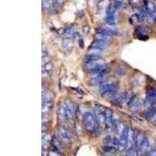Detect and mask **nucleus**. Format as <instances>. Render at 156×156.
<instances>
[{
  "mask_svg": "<svg viewBox=\"0 0 156 156\" xmlns=\"http://www.w3.org/2000/svg\"><path fill=\"white\" fill-rule=\"evenodd\" d=\"M99 91L103 98H113L117 93V85L115 82L105 80L100 85Z\"/></svg>",
  "mask_w": 156,
  "mask_h": 156,
  "instance_id": "1",
  "label": "nucleus"
},
{
  "mask_svg": "<svg viewBox=\"0 0 156 156\" xmlns=\"http://www.w3.org/2000/svg\"><path fill=\"white\" fill-rule=\"evenodd\" d=\"M83 121H84L85 128L88 131L94 132L99 128L97 124V122H96L95 114L90 113V112H86L83 114Z\"/></svg>",
  "mask_w": 156,
  "mask_h": 156,
  "instance_id": "2",
  "label": "nucleus"
},
{
  "mask_svg": "<svg viewBox=\"0 0 156 156\" xmlns=\"http://www.w3.org/2000/svg\"><path fill=\"white\" fill-rule=\"evenodd\" d=\"M130 133H131V129L129 126H126L125 127L123 128V131L121 133L120 138V145H119V149L120 150H123V149L126 148L127 147L128 141H129V137H130Z\"/></svg>",
  "mask_w": 156,
  "mask_h": 156,
  "instance_id": "3",
  "label": "nucleus"
},
{
  "mask_svg": "<svg viewBox=\"0 0 156 156\" xmlns=\"http://www.w3.org/2000/svg\"><path fill=\"white\" fill-rule=\"evenodd\" d=\"M144 106V102L143 100L140 98L134 96L131 98V102L129 103V107L131 111H134V112H137L143 108Z\"/></svg>",
  "mask_w": 156,
  "mask_h": 156,
  "instance_id": "4",
  "label": "nucleus"
},
{
  "mask_svg": "<svg viewBox=\"0 0 156 156\" xmlns=\"http://www.w3.org/2000/svg\"><path fill=\"white\" fill-rule=\"evenodd\" d=\"M145 104L147 106H151V105L156 104V88L155 87H151L148 90L146 94Z\"/></svg>",
  "mask_w": 156,
  "mask_h": 156,
  "instance_id": "5",
  "label": "nucleus"
},
{
  "mask_svg": "<svg viewBox=\"0 0 156 156\" xmlns=\"http://www.w3.org/2000/svg\"><path fill=\"white\" fill-rule=\"evenodd\" d=\"M66 107V112H67V120H74L75 116V107L73 105V103L70 101H67L65 104Z\"/></svg>",
  "mask_w": 156,
  "mask_h": 156,
  "instance_id": "6",
  "label": "nucleus"
},
{
  "mask_svg": "<svg viewBox=\"0 0 156 156\" xmlns=\"http://www.w3.org/2000/svg\"><path fill=\"white\" fill-rule=\"evenodd\" d=\"M58 133L62 141H63L65 143H69L71 140V134L69 131L66 130L63 127H59L58 129Z\"/></svg>",
  "mask_w": 156,
  "mask_h": 156,
  "instance_id": "7",
  "label": "nucleus"
},
{
  "mask_svg": "<svg viewBox=\"0 0 156 156\" xmlns=\"http://www.w3.org/2000/svg\"><path fill=\"white\" fill-rule=\"evenodd\" d=\"M150 146H151V143H150L149 139L144 137V138L143 139V141L141 142V145L139 147L137 153H139V155H144L150 149Z\"/></svg>",
  "mask_w": 156,
  "mask_h": 156,
  "instance_id": "8",
  "label": "nucleus"
},
{
  "mask_svg": "<svg viewBox=\"0 0 156 156\" xmlns=\"http://www.w3.org/2000/svg\"><path fill=\"white\" fill-rule=\"evenodd\" d=\"M105 23L109 24V25H113L117 23L118 16L117 13H115V11H113L108 13V15L105 16Z\"/></svg>",
  "mask_w": 156,
  "mask_h": 156,
  "instance_id": "9",
  "label": "nucleus"
},
{
  "mask_svg": "<svg viewBox=\"0 0 156 156\" xmlns=\"http://www.w3.org/2000/svg\"><path fill=\"white\" fill-rule=\"evenodd\" d=\"M95 119H96V122L98 126V127H103L105 124V113H101L100 111H98L95 113Z\"/></svg>",
  "mask_w": 156,
  "mask_h": 156,
  "instance_id": "10",
  "label": "nucleus"
},
{
  "mask_svg": "<svg viewBox=\"0 0 156 156\" xmlns=\"http://www.w3.org/2000/svg\"><path fill=\"white\" fill-rule=\"evenodd\" d=\"M103 143L105 144H109V145H114L119 147L120 145V140L113 136H107L103 138Z\"/></svg>",
  "mask_w": 156,
  "mask_h": 156,
  "instance_id": "11",
  "label": "nucleus"
},
{
  "mask_svg": "<svg viewBox=\"0 0 156 156\" xmlns=\"http://www.w3.org/2000/svg\"><path fill=\"white\" fill-rule=\"evenodd\" d=\"M101 59H102V56H101L98 53L91 52V53L86 55L84 59H85V63H91V62L98 61V60H100Z\"/></svg>",
  "mask_w": 156,
  "mask_h": 156,
  "instance_id": "12",
  "label": "nucleus"
},
{
  "mask_svg": "<svg viewBox=\"0 0 156 156\" xmlns=\"http://www.w3.org/2000/svg\"><path fill=\"white\" fill-rule=\"evenodd\" d=\"M113 113L112 110L110 109H107L105 111V124L109 127L113 126Z\"/></svg>",
  "mask_w": 156,
  "mask_h": 156,
  "instance_id": "13",
  "label": "nucleus"
},
{
  "mask_svg": "<svg viewBox=\"0 0 156 156\" xmlns=\"http://www.w3.org/2000/svg\"><path fill=\"white\" fill-rule=\"evenodd\" d=\"M106 80V75L105 74H97V76L93 77L91 80V84L93 85H101L102 83Z\"/></svg>",
  "mask_w": 156,
  "mask_h": 156,
  "instance_id": "14",
  "label": "nucleus"
},
{
  "mask_svg": "<svg viewBox=\"0 0 156 156\" xmlns=\"http://www.w3.org/2000/svg\"><path fill=\"white\" fill-rule=\"evenodd\" d=\"M91 49L102 52L106 49V45H105V43L102 42V41H100L96 40V41H95V42L91 45Z\"/></svg>",
  "mask_w": 156,
  "mask_h": 156,
  "instance_id": "15",
  "label": "nucleus"
},
{
  "mask_svg": "<svg viewBox=\"0 0 156 156\" xmlns=\"http://www.w3.org/2000/svg\"><path fill=\"white\" fill-rule=\"evenodd\" d=\"M102 150L104 153L106 154H114L117 151V147L114 145H109V144H105L102 147Z\"/></svg>",
  "mask_w": 156,
  "mask_h": 156,
  "instance_id": "16",
  "label": "nucleus"
},
{
  "mask_svg": "<svg viewBox=\"0 0 156 156\" xmlns=\"http://www.w3.org/2000/svg\"><path fill=\"white\" fill-rule=\"evenodd\" d=\"M97 32L100 34H106V35L109 36L115 35V34H116V31L114 29L109 28V27H100V28L98 29Z\"/></svg>",
  "mask_w": 156,
  "mask_h": 156,
  "instance_id": "17",
  "label": "nucleus"
},
{
  "mask_svg": "<svg viewBox=\"0 0 156 156\" xmlns=\"http://www.w3.org/2000/svg\"><path fill=\"white\" fill-rule=\"evenodd\" d=\"M123 6V3L120 1V0H115L113 1L112 5H110V12H113V11H116L118 10H120L121 8Z\"/></svg>",
  "mask_w": 156,
  "mask_h": 156,
  "instance_id": "18",
  "label": "nucleus"
},
{
  "mask_svg": "<svg viewBox=\"0 0 156 156\" xmlns=\"http://www.w3.org/2000/svg\"><path fill=\"white\" fill-rule=\"evenodd\" d=\"M144 138V136L142 133L139 132V133L134 134V140H135V145L136 148H137V151H138V148L140 145H141V142L143 141V139Z\"/></svg>",
  "mask_w": 156,
  "mask_h": 156,
  "instance_id": "19",
  "label": "nucleus"
},
{
  "mask_svg": "<svg viewBox=\"0 0 156 156\" xmlns=\"http://www.w3.org/2000/svg\"><path fill=\"white\" fill-rule=\"evenodd\" d=\"M59 118L61 121H65L67 119L66 107L64 105H60L59 108Z\"/></svg>",
  "mask_w": 156,
  "mask_h": 156,
  "instance_id": "20",
  "label": "nucleus"
},
{
  "mask_svg": "<svg viewBox=\"0 0 156 156\" xmlns=\"http://www.w3.org/2000/svg\"><path fill=\"white\" fill-rule=\"evenodd\" d=\"M55 95L52 92L43 93L42 95V102H50L54 99Z\"/></svg>",
  "mask_w": 156,
  "mask_h": 156,
  "instance_id": "21",
  "label": "nucleus"
},
{
  "mask_svg": "<svg viewBox=\"0 0 156 156\" xmlns=\"http://www.w3.org/2000/svg\"><path fill=\"white\" fill-rule=\"evenodd\" d=\"M132 95L131 93L129 92H125L124 93V95H123V98L122 101H121L120 105H129V103L131 102V98H132Z\"/></svg>",
  "mask_w": 156,
  "mask_h": 156,
  "instance_id": "22",
  "label": "nucleus"
},
{
  "mask_svg": "<svg viewBox=\"0 0 156 156\" xmlns=\"http://www.w3.org/2000/svg\"><path fill=\"white\" fill-rule=\"evenodd\" d=\"M95 38L98 41H102L104 43H106V42H108L110 40V36L106 35V34H103L97 33V34L95 36Z\"/></svg>",
  "mask_w": 156,
  "mask_h": 156,
  "instance_id": "23",
  "label": "nucleus"
},
{
  "mask_svg": "<svg viewBox=\"0 0 156 156\" xmlns=\"http://www.w3.org/2000/svg\"><path fill=\"white\" fill-rule=\"evenodd\" d=\"M75 34H76V31H75L74 27H68L65 29V31H64L65 36H67L68 38L74 37Z\"/></svg>",
  "mask_w": 156,
  "mask_h": 156,
  "instance_id": "24",
  "label": "nucleus"
},
{
  "mask_svg": "<svg viewBox=\"0 0 156 156\" xmlns=\"http://www.w3.org/2000/svg\"><path fill=\"white\" fill-rule=\"evenodd\" d=\"M156 113V107H151L149 109L147 110L145 113V118L147 120H150L153 117Z\"/></svg>",
  "mask_w": 156,
  "mask_h": 156,
  "instance_id": "25",
  "label": "nucleus"
},
{
  "mask_svg": "<svg viewBox=\"0 0 156 156\" xmlns=\"http://www.w3.org/2000/svg\"><path fill=\"white\" fill-rule=\"evenodd\" d=\"M63 48L67 51H70L73 48V43L69 40H65L63 42Z\"/></svg>",
  "mask_w": 156,
  "mask_h": 156,
  "instance_id": "26",
  "label": "nucleus"
},
{
  "mask_svg": "<svg viewBox=\"0 0 156 156\" xmlns=\"http://www.w3.org/2000/svg\"><path fill=\"white\" fill-rule=\"evenodd\" d=\"M156 10V6L154 3L151 2H148L146 3V11L147 12H151V13H155Z\"/></svg>",
  "mask_w": 156,
  "mask_h": 156,
  "instance_id": "27",
  "label": "nucleus"
},
{
  "mask_svg": "<svg viewBox=\"0 0 156 156\" xmlns=\"http://www.w3.org/2000/svg\"><path fill=\"white\" fill-rule=\"evenodd\" d=\"M137 148H136V146H132L128 148L126 151V155H137Z\"/></svg>",
  "mask_w": 156,
  "mask_h": 156,
  "instance_id": "28",
  "label": "nucleus"
},
{
  "mask_svg": "<svg viewBox=\"0 0 156 156\" xmlns=\"http://www.w3.org/2000/svg\"><path fill=\"white\" fill-rule=\"evenodd\" d=\"M52 145L57 149V150H60L61 149V144H60V141L56 137H53L52 140Z\"/></svg>",
  "mask_w": 156,
  "mask_h": 156,
  "instance_id": "29",
  "label": "nucleus"
},
{
  "mask_svg": "<svg viewBox=\"0 0 156 156\" xmlns=\"http://www.w3.org/2000/svg\"><path fill=\"white\" fill-rule=\"evenodd\" d=\"M50 138H51V136L49 134H44L43 138H42V143H43V146L45 144H47L49 143L50 141Z\"/></svg>",
  "mask_w": 156,
  "mask_h": 156,
  "instance_id": "30",
  "label": "nucleus"
},
{
  "mask_svg": "<svg viewBox=\"0 0 156 156\" xmlns=\"http://www.w3.org/2000/svg\"><path fill=\"white\" fill-rule=\"evenodd\" d=\"M126 74V69L123 67H120L117 69L116 71V74L119 75V76H122V75H124Z\"/></svg>",
  "mask_w": 156,
  "mask_h": 156,
  "instance_id": "31",
  "label": "nucleus"
},
{
  "mask_svg": "<svg viewBox=\"0 0 156 156\" xmlns=\"http://www.w3.org/2000/svg\"><path fill=\"white\" fill-rule=\"evenodd\" d=\"M149 155H153V156H156V147H155L154 148H152L149 152Z\"/></svg>",
  "mask_w": 156,
  "mask_h": 156,
  "instance_id": "32",
  "label": "nucleus"
},
{
  "mask_svg": "<svg viewBox=\"0 0 156 156\" xmlns=\"http://www.w3.org/2000/svg\"><path fill=\"white\" fill-rule=\"evenodd\" d=\"M151 122H152V123H153L154 125H156V113L155 114V115H154L153 117L151 118Z\"/></svg>",
  "mask_w": 156,
  "mask_h": 156,
  "instance_id": "33",
  "label": "nucleus"
},
{
  "mask_svg": "<svg viewBox=\"0 0 156 156\" xmlns=\"http://www.w3.org/2000/svg\"><path fill=\"white\" fill-rule=\"evenodd\" d=\"M79 45H80V48H84V45H84V41H83V39H80L79 40Z\"/></svg>",
  "mask_w": 156,
  "mask_h": 156,
  "instance_id": "34",
  "label": "nucleus"
},
{
  "mask_svg": "<svg viewBox=\"0 0 156 156\" xmlns=\"http://www.w3.org/2000/svg\"><path fill=\"white\" fill-rule=\"evenodd\" d=\"M131 3L133 5H137L138 4V0H131Z\"/></svg>",
  "mask_w": 156,
  "mask_h": 156,
  "instance_id": "35",
  "label": "nucleus"
}]
</instances>
